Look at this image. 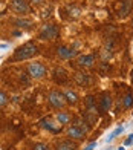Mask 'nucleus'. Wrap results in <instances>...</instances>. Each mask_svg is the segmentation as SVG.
I'll list each match as a JSON object with an SVG mask.
<instances>
[{
	"label": "nucleus",
	"instance_id": "nucleus-1",
	"mask_svg": "<svg viewBox=\"0 0 133 150\" xmlns=\"http://www.w3.org/2000/svg\"><path fill=\"white\" fill-rule=\"evenodd\" d=\"M37 54V46L29 42V43H26L23 46H20L18 49L15 51V55H14V60L15 61H22V60H28L31 57H34Z\"/></svg>",
	"mask_w": 133,
	"mask_h": 150
},
{
	"label": "nucleus",
	"instance_id": "nucleus-2",
	"mask_svg": "<svg viewBox=\"0 0 133 150\" xmlns=\"http://www.w3.org/2000/svg\"><path fill=\"white\" fill-rule=\"evenodd\" d=\"M58 37V28L55 25H46L43 26L42 32H40V38L42 40H54Z\"/></svg>",
	"mask_w": 133,
	"mask_h": 150
},
{
	"label": "nucleus",
	"instance_id": "nucleus-3",
	"mask_svg": "<svg viewBox=\"0 0 133 150\" xmlns=\"http://www.w3.org/2000/svg\"><path fill=\"white\" fill-rule=\"evenodd\" d=\"M49 103L54 106V107H63L66 104V97H64L61 92L54 91V92L49 93Z\"/></svg>",
	"mask_w": 133,
	"mask_h": 150
},
{
	"label": "nucleus",
	"instance_id": "nucleus-4",
	"mask_svg": "<svg viewBox=\"0 0 133 150\" xmlns=\"http://www.w3.org/2000/svg\"><path fill=\"white\" fill-rule=\"evenodd\" d=\"M28 71H29V75L32 78H42L46 74V67L43 64H40V63H31Z\"/></svg>",
	"mask_w": 133,
	"mask_h": 150
},
{
	"label": "nucleus",
	"instance_id": "nucleus-5",
	"mask_svg": "<svg viewBox=\"0 0 133 150\" xmlns=\"http://www.w3.org/2000/svg\"><path fill=\"white\" fill-rule=\"evenodd\" d=\"M11 5H12V9L15 12H18V14H26L29 11V6L25 0H12Z\"/></svg>",
	"mask_w": 133,
	"mask_h": 150
},
{
	"label": "nucleus",
	"instance_id": "nucleus-6",
	"mask_svg": "<svg viewBox=\"0 0 133 150\" xmlns=\"http://www.w3.org/2000/svg\"><path fill=\"white\" fill-rule=\"evenodd\" d=\"M132 0H122L121 2V9H119L118 12V17H121V18H125L129 14H130V11H132Z\"/></svg>",
	"mask_w": 133,
	"mask_h": 150
},
{
	"label": "nucleus",
	"instance_id": "nucleus-7",
	"mask_svg": "<svg viewBox=\"0 0 133 150\" xmlns=\"http://www.w3.org/2000/svg\"><path fill=\"white\" fill-rule=\"evenodd\" d=\"M58 55L63 57V58H72V57L77 55V51L69 49V47H66V46H61V47H58Z\"/></svg>",
	"mask_w": 133,
	"mask_h": 150
},
{
	"label": "nucleus",
	"instance_id": "nucleus-8",
	"mask_svg": "<svg viewBox=\"0 0 133 150\" xmlns=\"http://www.w3.org/2000/svg\"><path fill=\"white\" fill-rule=\"evenodd\" d=\"M69 136L70 138H77V139H80V138H83V136L86 135V132L83 130V129H80L78 126H72L70 129H69Z\"/></svg>",
	"mask_w": 133,
	"mask_h": 150
},
{
	"label": "nucleus",
	"instance_id": "nucleus-9",
	"mask_svg": "<svg viewBox=\"0 0 133 150\" xmlns=\"http://www.w3.org/2000/svg\"><path fill=\"white\" fill-rule=\"evenodd\" d=\"M94 61H95V57L94 55H81V57H80L78 58V61H77V63L80 64V66H92V64H94Z\"/></svg>",
	"mask_w": 133,
	"mask_h": 150
},
{
	"label": "nucleus",
	"instance_id": "nucleus-10",
	"mask_svg": "<svg viewBox=\"0 0 133 150\" xmlns=\"http://www.w3.org/2000/svg\"><path fill=\"white\" fill-rule=\"evenodd\" d=\"M75 81L80 84V86H87L90 84V78L87 74H77L75 75Z\"/></svg>",
	"mask_w": 133,
	"mask_h": 150
},
{
	"label": "nucleus",
	"instance_id": "nucleus-11",
	"mask_svg": "<svg viewBox=\"0 0 133 150\" xmlns=\"http://www.w3.org/2000/svg\"><path fill=\"white\" fill-rule=\"evenodd\" d=\"M110 106H112V98H110V95L104 93V95H103V100H101V110L107 112L109 109H110Z\"/></svg>",
	"mask_w": 133,
	"mask_h": 150
},
{
	"label": "nucleus",
	"instance_id": "nucleus-12",
	"mask_svg": "<svg viewBox=\"0 0 133 150\" xmlns=\"http://www.w3.org/2000/svg\"><path fill=\"white\" fill-rule=\"evenodd\" d=\"M77 146L74 144V142H70V141H63V142H60L57 150H75Z\"/></svg>",
	"mask_w": 133,
	"mask_h": 150
},
{
	"label": "nucleus",
	"instance_id": "nucleus-13",
	"mask_svg": "<svg viewBox=\"0 0 133 150\" xmlns=\"http://www.w3.org/2000/svg\"><path fill=\"white\" fill-rule=\"evenodd\" d=\"M15 25L20 26V28H31V26H32V22H29V20H22V18H18V20H15Z\"/></svg>",
	"mask_w": 133,
	"mask_h": 150
},
{
	"label": "nucleus",
	"instance_id": "nucleus-14",
	"mask_svg": "<svg viewBox=\"0 0 133 150\" xmlns=\"http://www.w3.org/2000/svg\"><path fill=\"white\" fill-rule=\"evenodd\" d=\"M69 120H70V117H69L68 113H58L57 115V121L60 122V124H66Z\"/></svg>",
	"mask_w": 133,
	"mask_h": 150
},
{
	"label": "nucleus",
	"instance_id": "nucleus-15",
	"mask_svg": "<svg viewBox=\"0 0 133 150\" xmlns=\"http://www.w3.org/2000/svg\"><path fill=\"white\" fill-rule=\"evenodd\" d=\"M122 132H124V127H118V129H116V130H115L113 133H110V136H107V139H106V141L109 142V141H112V139H115L116 136H118V135H121Z\"/></svg>",
	"mask_w": 133,
	"mask_h": 150
},
{
	"label": "nucleus",
	"instance_id": "nucleus-16",
	"mask_svg": "<svg viewBox=\"0 0 133 150\" xmlns=\"http://www.w3.org/2000/svg\"><path fill=\"white\" fill-rule=\"evenodd\" d=\"M64 97L68 98V101H69V103H77V93H74V92L68 91V92L64 93Z\"/></svg>",
	"mask_w": 133,
	"mask_h": 150
},
{
	"label": "nucleus",
	"instance_id": "nucleus-17",
	"mask_svg": "<svg viewBox=\"0 0 133 150\" xmlns=\"http://www.w3.org/2000/svg\"><path fill=\"white\" fill-rule=\"evenodd\" d=\"M133 104V97L129 93V95H125V98H124V106L125 107H130Z\"/></svg>",
	"mask_w": 133,
	"mask_h": 150
},
{
	"label": "nucleus",
	"instance_id": "nucleus-18",
	"mask_svg": "<svg viewBox=\"0 0 133 150\" xmlns=\"http://www.w3.org/2000/svg\"><path fill=\"white\" fill-rule=\"evenodd\" d=\"M86 103H87V109H89V110H94V97H87Z\"/></svg>",
	"mask_w": 133,
	"mask_h": 150
},
{
	"label": "nucleus",
	"instance_id": "nucleus-19",
	"mask_svg": "<svg viewBox=\"0 0 133 150\" xmlns=\"http://www.w3.org/2000/svg\"><path fill=\"white\" fill-rule=\"evenodd\" d=\"M6 101H8V98H6V95L0 91V106H3V104H6Z\"/></svg>",
	"mask_w": 133,
	"mask_h": 150
},
{
	"label": "nucleus",
	"instance_id": "nucleus-20",
	"mask_svg": "<svg viewBox=\"0 0 133 150\" xmlns=\"http://www.w3.org/2000/svg\"><path fill=\"white\" fill-rule=\"evenodd\" d=\"M34 150H49V147L46 146V144H37L34 147Z\"/></svg>",
	"mask_w": 133,
	"mask_h": 150
},
{
	"label": "nucleus",
	"instance_id": "nucleus-21",
	"mask_svg": "<svg viewBox=\"0 0 133 150\" xmlns=\"http://www.w3.org/2000/svg\"><path fill=\"white\" fill-rule=\"evenodd\" d=\"M130 144H133V133H132L129 138L125 139V142H124V146H130Z\"/></svg>",
	"mask_w": 133,
	"mask_h": 150
},
{
	"label": "nucleus",
	"instance_id": "nucleus-22",
	"mask_svg": "<svg viewBox=\"0 0 133 150\" xmlns=\"http://www.w3.org/2000/svg\"><path fill=\"white\" fill-rule=\"evenodd\" d=\"M95 147H96V142L94 141V142H90V144H89L87 147H86V150H94Z\"/></svg>",
	"mask_w": 133,
	"mask_h": 150
},
{
	"label": "nucleus",
	"instance_id": "nucleus-23",
	"mask_svg": "<svg viewBox=\"0 0 133 150\" xmlns=\"http://www.w3.org/2000/svg\"><path fill=\"white\" fill-rule=\"evenodd\" d=\"M118 150H125V149H124V147H119V149H118Z\"/></svg>",
	"mask_w": 133,
	"mask_h": 150
},
{
	"label": "nucleus",
	"instance_id": "nucleus-24",
	"mask_svg": "<svg viewBox=\"0 0 133 150\" xmlns=\"http://www.w3.org/2000/svg\"><path fill=\"white\" fill-rule=\"evenodd\" d=\"M132 83H133V71H132Z\"/></svg>",
	"mask_w": 133,
	"mask_h": 150
},
{
	"label": "nucleus",
	"instance_id": "nucleus-25",
	"mask_svg": "<svg viewBox=\"0 0 133 150\" xmlns=\"http://www.w3.org/2000/svg\"><path fill=\"white\" fill-rule=\"evenodd\" d=\"M0 9H2V3H0Z\"/></svg>",
	"mask_w": 133,
	"mask_h": 150
}]
</instances>
